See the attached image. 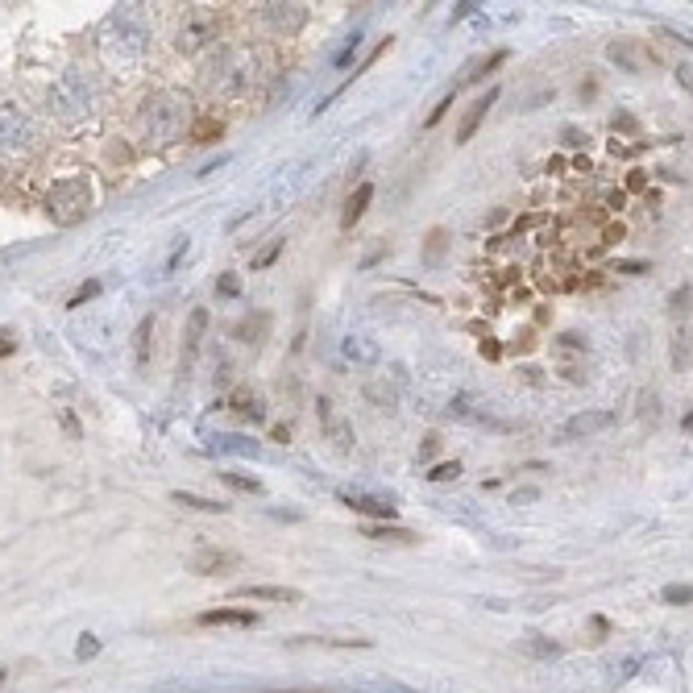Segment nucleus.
Segmentation results:
<instances>
[{
    "label": "nucleus",
    "mask_w": 693,
    "mask_h": 693,
    "mask_svg": "<svg viewBox=\"0 0 693 693\" xmlns=\"http://www.w3.org/2000/svg\"><path fill=\"white\" fill-rule=\"evenodd\" d=\"M689 598H693L689 586H669V590H664V602H677V606L685 602V606H689Z\"/></svg>",
    "instance_id": "393cba45"
},
{
    "label": "nucleus",
    "mask_w": 693,
    "mask_h": 693,
    "mask_svg": "<svg viewBox=\"0 0 693 693\" xmlns=\"http://www.w3.org/2000/svg\"><path fill=\"white\" fill-rule=\"evenodd\" d=\"M440 245H445V233L432 229V233H428V262H436V258H440Z\"/></svg>",
    "instance_id": "a878e982"
},
{
    "label": "nucleus",
    "mask_w": 693,
    "mask_h": 693,
    "mask_svg": "<svg viewBox=\"0 0 693 693\" xmlns=\"http://www.w3.org/2000/svg\"><path fill=\"white\" fill-rule=\"evenodd\" d=\"M88 204H92V191H88V183H83V179H67V183H59L50 191V216L63 220V225L79 220L83 212H88Z\"/></svg>",
    "instance_id": "f257e3e1"
},
{
    "label": "nucleus",
    "mask_w": 693,
    "mask_h": 693,
    "mask_svg": "<svg viewBox=\"0 0 693 693\" xmlns=\"http://www.w3.org/2000/svg\"><path fill=\"white\" fill-rule=\"evenodd\" d=\"M673 366H677V370L689 366V337H677V341H673Z\"/></svg>",
    "instance_id": "5701e85b"
},
{
    "label": "nucleus",
    "mask_w": 693,
    "mask_h": 693,
    "mask_svg": "<svg viewBox=\"0 0 693 693\" xmlns=\"http://www.w3.org/2000/svg\"><path fill=\"white\" fill-rule=\"evenodd\" d=\"M204 627H254V611H204Z\"/></svg>",
    "instance_id": "6e6552de"
},
{
    "label": "nucleus",
    "mask_w": 693,
    "mask_h": 693,
    "mask_svg": "<svg viewBox=\"0 0 693 693\" xmlns=\"http://www.w3.org/2000/svg\"><path fill=\"white\" fill-rule=\"evenodd\" d=\"M611 59H615V63H627L631 71H640V67H644V59H640V54L631 50V42H619V46H611Z\"/></svg>",
    "instance_id": "aec40b11"
},
{
    "label": "nucleus",
    "mask_w": 693,
    "mask_h": 693,
    "mask_svg": "<svg viewBox=\"0 0 693 693\" xmlns=\"http://www.w3.org/2000/svg\"><path fill=\"white\" fill-rule=\"evenodd\" d=\"M150 328H154L150 316H146L142 324H137V366H146V362H150Z\"/></svg>",
    "instance_id": "dca6fc26"
},
{
    "label": "nucleus",
    "mask_w": 693,
    "mask_h": 693,
    "mask_svg": "<svg viewBox=\"0 0 693 693\" xmlns=\"http://www.w3.org/2000/svg\"><path fill=\"white\" fill-rule=\"evenodd\" d=\"M453 100H457V92H449L445 100H440V104L432 108V113H428V121H424V125L432 129V125H440V121H445V113H449V108H453Z\"/></svg>",
    "instance_id": "412c9836"
},
{
    "label": "nucleus",
    "mask_w": 693,
    "mask_h": 693,
    "mask_svg": "<svg viewBox=\"0 0 693 693\" xmlns=\"http://www.w3.org/2000/svg\"><path fill=\"white\" fill-rule=\"evenodd\" d=\"M220 482L241 490V494H262V482L258 478H245V474H220Z\"/></svg>",
    "instance_id": "a211bd4d"
},
{
    "label": "nucleus",
    "mask_w": 693,
    "mask_h": 693,
    "mask_svg": "<svg viewBox=\"0 0 693 693\" xmlns=\"http://www.w3.org/2000/svg\"><path fill=\"white\" fill-rule=\"evenodd\" d=\"M370 200H374V187H370V183H357V191H353V196L345 200V212H341V229H345V233L357 225V220L366 216Z\"/></svg>",
    "instance_id": "39448f33"
},
{
    "label": "nucleus",
    "mask_w": 693,
    "mask_h": 693,
    "mask_svg": "<svg viewBox=\"0 0 693 693\" xmlns=\"http://www.w3.org/2000/svg\"><path fill=\"white\" fill-rule=\"evenodd\" d=\"M179 507H191V511H204V515H220L225 511V503H212V498H200V494H187V490H175L171 494Z\"/></svg>",
    "instance_id": "ddd939ff"
},
{
    "label": "nucleus",
    "mask_w": 693,
    "mask_h": 693,
    "mask_svg": "<svg viewBox=\"0 0 693 693\" xmlns=\"http://www.w3.org/2000/svg\"><path fill=\"white\" fill-rule=\"evenodd\" d=\"M615 424V411H602V407H590V411H577L561 424V440H590L598 432H606Z\"/></svg>",
    "instance_id": "f03ea898"
},
{
    "label": "nucleus",
    "mask_w": 693,
    "mask_h": 693,
    "mask_svg": "<svg viewBox=\"0 0 693 693\" xmlns=\"http://www.w3.org/2000/svg\"><path fill=\"white\" fill-rule=\"evenodd\" d=\"M17 345H13V337H9V332H0V357H9Z\"/></svg>",
    "instance_id": "2f4dec72"
},
{
    "label": "nucleus",
    "mask_w": 693,
    "mask_h": 693,
    "mask_svg": "<svg viewBox=\"0 0 693 693\" xmlns=\"http://www.w3.org/2000/svg\"><path fill=\"white\" fill-rule=\"evenodd\" d=\"M494 100H498V88H490L486 96H478L474 104H469V113H465V121H461V129H457V142H474V133H478V125L486 121V113H490Z\"/></svg>",
    "instance_id": "20e7f679"
},
{
    "label": "nucleus",
    "mask_w": 693,
    "mask_h": 693,
    "mask_svg": "<svg viewBox=\"0 0 693 693\" xmlns=\"http://www.w3.org/2000/svg\"><path fill=\"white\" fill-rule=\"evenodd\" d=\"M498 353H503V349H498L494 341H482V357H498Z\"/></svg>",
    "instance_id": "473e14b6"
},
{
    "label": "nucleus",
    "mask_w": 693,
    "mask_h": 693,
    "mask_svg": "<svg viewBox=\"0 0 693 693\" xmlns=\"http://www.w3.org/2000/svg\"><path fill=\"white\" fill-rule=\"evenodd\" d=\"M266 13H270V21L279 25V30H303V21H308V9L303 5H266Z\"/></svg>",
    "instance_id": "0eeeda50"
},
{
    "label": "nucleus",
    "mask_w": 693,
    "mask_h": 693,
    "mask_svg": "<svg viewBox=\"0 0 693 693\" xmlns=\"http://www.w3.org/2000/svg\"><path fill=\"white\" fill-rule=\"evenodd\" d=\"M341 503L357 515H378V519H395V498H374V494H362V490H341L337 494Z\"/></svg>",
    "instance_id": "7ed1b4c3"
},
{
    "label": "nucleus",
    "mask_w": 693,
    "mask_h": 693,
    "mask_svg": "<svg viewBox=\"0 0 693 693\" xmlns=\"http://www.w3.org/2000/svg\"><path fill=\"white\" fill-rule=\"evenodd\" d=\"M233 411L241 415V420H266L262 395H249V391H237V395H233Z\"/></svg>",
    "instance_id": "1a4fd4ad"
},
{
    "label": "nucleus",
    "mask_w": 693,
    "mask_h": 693,
    "mask_svg": "<svg viewBox=\"0 0 693 693\" xmlns=\"http://www.w3.org/2000/svg\"><path fill=\"white\" fill-rule=\"evenodd\" d=\"M478 5H457V13H453V21H461V17H469V13H474Z\"/></svg>",
    "instance_id": "72a5a7b5"
},
{
    "label": "nucleus",
    "mask_w": 693,
    "mask_h": 693,
    "mask_svg": "<svg viewBox=\"0 0 693 693\" xmlns=\"http://www.w3.org/2000/svg\"><path fill=\"white\" fill-rule=\"evenodd\" d=\"M96 652H100L96 635H83V644H79V660H88V656H96Z\"/></svg>",
    "instance_id": "c85d7f7f"
},
{
    "label": "nucleus",
    "mask_w": 693,
    "mask_h": 693,
    "mask_svg": "<svg viewBox=\"0 0 693 693\" xmlns=\"http://www.w3.org/2000/svg\"><path fill=\"white\" fill-rule=\"evenodd\" d=\"M615 270H623V274H644V270H648V262H619Z\"/></svg>",
    "instance_id": "c756f323"
},
{
    "label": "nucleus",
    "mask_w": 693,
    "mask_h": 693,
    "mask_svg": "<svg viewBox=\"0 0 693 693\" xmlns=\"http://www.w3.org/2000/svg\"><path fill=\"white\" fill-rule=\"evenodd\" d=\"M204 324H208V312H204V308H196V312H191V328H187L183 362H191V357H196V349H200V337H204Z\"/></svg>",
    "instance_id": "9b49d317"
},
{
    "label": "nucleus",
    "mask_w": 693,
    "mask_h": 693,
    "mask_svg": "<svg viewBox=\"0 0 693 693\" xmlns=\"http://www.w3.org/2000/svg\"><path fill=\"white\" fill-rule=\"evenodd\" d=\"M216 291H220V295H229V299H233V295L241 291V283L233 279V274H225V279H220V283H216Z\"/></svg>",
    "instance_id": "cd10ccee"
},
{
    "label": "nucleus",
    "mask_w": 693,
    "mask_h": 693,
    "mask_svg": "<svg viewBox=\"0 0 693 693\" xmlns=\"http://www.w3.org/2000/svg\"><path fill=\"white\" fill-rule=\"evenodd\" d=\"M345 357H349V362H378L382 349L370 337H349L345 341Z\"/></svg>",
    "instance_id": "9d476101"
},
{
    "label": "nucleus",
    "mask_w": 693,
    "mask_h": 693,
    "mask_svg": "<svg viewBox=\"0 0 693 693\" xmlns=\"http://www.w3.org/2000/svg\"><path fill=\"white\" fill-rule=\"evenodd\" d=\"M279 254H283V241H274V245H266V249H262V254L254 258V270H266V266H270L274 258H279Z\"/></svg>",
    "instance_id": "4be33fe9"
},
{
    "label": "nucleus",
    "mask_w": 693,
    "mask_h": 693,
    "mask_svg": "<svg viewBox=\"0 0 693 693\" xmlns=\"http://www.w3.org/2000/svg\"><path fill=\"white\" fill-rule=\"evenodd\" d=\"M366 536H370V540H391V544H415V540H420L415 532H407V528H386V523H370Z\"/></svg>",
    "instance_id": "f8f14e48"
},
{
    "label": "nucleus",
    "mask_w": 693,
    "mask_h": 693,
    "mask_svg": "<svg viewBox=\"0 0 693 693\" xmlns=\"http://www.w3.org/2000/svg\"><path fill=\"white\" fill-rule=\"evenodd\" d=\"M220 133H225V125H220V121H196V125L187 129L191 142H216Z\"/></svg>",
    "instance_id": "2eb2a0df"
},
{
    "label": "nucleus",
    "mask_w": 693,
    "mask_h": 693,
    "mask_svg": "<svg viewBox=\"0 0 693 693\" xmlns=\"http://www.w3.org/2000/svg\"><path fill=\"white\" fill-rule=\"evenodd\" d=\"M216 449H220V453H237V457H254V453H258V440H245V436H216Z\"/></svg>",
    "instance_id": "4468645a"
},
{
    "label": "nucleus",
    "mask_w": 693,
    "mask_h": 693,
    "mask_svg": "<svg viewBox=\"0 0 693 693\" xmlns=\"http://www.w3.org/2000/svg\"><path fill=\"white\" fill-rule=\"evenodd\" d=\"M357 46H362V38H357V34H353V38H349V46H345V50L337 54V67H345V63L353 59V54H357Z\"/></svg>",
    "instance_id": "bb28decb"
},
{
    "label": "nucleus",
    "mask_w": 693,
    "mask_h": 693,
    "mask_svg": "<svg viewBox=\"0 0 693 693\" xmlns=\"http://www.w3.org/2000/svg\"><path fill=\"white\" fill-rule=\"evenodd\" d=\"M225 565H237V557H229V552H204V557L196 561L200 573H212V569H225Z\"/></svg>",
    "instance_id": "f3484780"
},
{
    "label": "nucleus",
    "mask_w": 693,
    "mask_h": 693,
    "mask_svg": "<svg viewBox=\"0 0 693 693\" xmlns=\"http://www.w3.org/2000/svg\"><path fill=\"white\" fill-rule=\"evenodd\" d=\"M96 291H100V283H83V287H79V291H75V299H71V303H67V308H83V303H88V299H92V295H96Z\"/></svg>",
    "instance_id": "b1692460"
},
{
    "label": "nucleus",
    "mask_w": 693,
    "mask_h": 693,
    "mask_svg": "<svg viewBox=\"0 0 693 693\" xmlns=\"http://www.w3.org/2000/svg\"><path fill=\"white\" fill-rule=\"evenodd\" d=\"M237 598H254V602H299V590H291V586H241Z\"/></svg>",
    "instance_id": "423d86ee"
},
{
    "label": "nucleus",
    "mask_w": 693,
    "mask_h": 693,
    "mask_svg": "<svg viewBox=\"0 0 693 693\" xmlns=\"http://www.w3.org/2000/svg\"><path fill=\"white\" fill-rule=\"evenodd\" d=\"M457 478H461V461H440L428 474V482H457Z\"/></svg>",
    "instance_id": "6ab92c4d"
},
{
    "label": "nucleus",
    "mask_w": 693,
    "mask_h": 693,
    "mask_svg": "<svg viewBox=\"0 0 693 693\" xmlns=\"http://www.w3.org/2000/svg\"><path fill=\"white\" fill-rule=\"evenodd\" d=\"M673 308H677V312H681V308H689V283H685V287L673 295Z\"/></svg>",
    "instance_id": "7c9ffc66"
}]
</instances>
